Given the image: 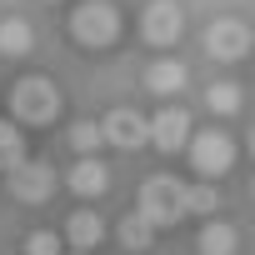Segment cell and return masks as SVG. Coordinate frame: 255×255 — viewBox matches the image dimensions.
I'll return each mask as SVG.
<instances>
[{
    "label": "cell",
    "mask_w": 255,
    "mask_h": 255,
    "mask_svg": "<svg viewBox=\"0 0 255 255\" xmlns=\"http://www.w3.org/2000/svg\"><path fill=\"white\" fill-rule=\"evenodd\" d=\"M10 115L25 120V125L55 120V115H60V90H55V80H45V75L15 80V90H10Z\"/></svg>",
    "instance_id": "cell-2"
},
{
    "label": "cell",
    "mask_w": 255,
    "mask_h": 255,
    "mask_svg": "<svg viewBox=\"0 0 255 255\" xmlns=\"http://www.w3.org/2000/svg\"><path fill=\"white\" fill-rule=\"evenodd\" d=\"M215 210H220V190L215 185H205V180L185 185V215H215Z\"/></svg>",
    "instance_id": "cell-16"
},
{
    "label": "cell",
    "mask_w": 255,
    "mask_h": 255,
    "mask_svg": "<svg viewBox=\"0 0 255 255\" xmlns=\"http://www.w3.org/2000/svg\"><path fill=\"white\" fill-rule=\"evenodd\" d=\"M190 165H195V175H205V185H210V180H220V175L235 165V140H230V135H220V130L195 135V140H190Z\"/></svg>",
    "instance_id": "cell-4"
},
{
    "label": "cell",
    "mask_w": 255,
    "mask_h": 255,
    "mask_svg": "<svg viewBox=\"0 0 255 255\" xmlns=\"http://www.w3.org/2000/svg\"><path fill=\"white\" fill-rule=\"evenodd\" d=\"M140 30L150 45H175L185 35V10L175 5V0H150L145 15H140Z\"/></svg>",
    "instance_id": "cell-6"
},
{
    "label": "cell",
    "mask_w": 255,
    "mask_h": 255,
    "mask_svg": "<svg viewBox=\"0 0 255 255\" xmlns=\"http://www.w3.org/2000/svg\"><path fill=\"white\" fill-rule=\"evenodd\" d=\"M20 160H25V135H20V125H15V120H0V170L10 175Z\"/></svg>",
    "instance_id": "cell-15"
},
{
    "label": "cell",
    "mask_w": 255,
    "mask_h": 255,
    "mask_svg": "<svg viewBox=\"0 0 255 255\" xmlns=\"http://www.w3.org/2000/svg\"><path fill=\"white\" fill-rule=\"evenodd\" d=\"M100 135H105V145L140 150V145H145V115H140V110H130V105H120V110H110V115H105Z\"/></svg>",
    "instance_id": "cell-9"
},
{
    "label": "cell",
    "mask_w": 255,
    "mask_h": 255,
    "mask_svg": "<svg viewBox=\"0 0 255 255\" xmlns=\"http://www.w3.org/2000/svg\"><path fill=\"white\" fill-rule=\"evenodd\" d=\"M75 255H85V250H75Z\"/></svg>",
    "instance_id": "cell-21"
},
{
    "label": "cell",
    "mask_w": 255,
    "mask_h": 255,
    "mask_svg": "<svg viewBox=\"0 0 255 255\" xmlns=\"http://www.w3.org/2000/svg\"><path fill=\"white\" fill-rule=\"evenodd\" d=\"M70 145L80 150V160H95V150L105 145V135H100L95 120H75V125H70Z\"/></svg>",
    "instance_id": "cell-17"
},
{
    "label": "cell",
    "mask_w": 255,
    "mask_h": 255,
    "mask_svg": "<svg viewBox=\"0 0 255 255\" xmlns=\"http://www.w3.org/2000/svg\"><path fill=\"white\" fill-rule=\"evenodd\" d=\"M145 85H150V95H180L185 90V65L180 60H155L150 70H145Z\"/></svg>",
    "instance_id": "cell-11"
},
{
    "label": "cell",
    "mask_w": 255,
    "mask_h": 255,
    "mask_svg": "<svg viewBox=\"0 0 255 255\" xmlns=\"http://www.w3.org/2000/svg\"><path fill=\"white\" fill-rule=\"evenodd\" d=\"M65 235H70V245H75V250H85V255H90V250L100 245L105 225H100V215H95V210H75V215H70V225H65Z\"/></svg>",
    "instance_id": "cell-12"
},
{
    "label": "cell",
    "mask_w": 255,
    "mask_h": 255,
    "mask_svg": "<svg viewBox=\"0 0 255 255\" xmlns=\"http://www.w3.org/2000/svg\"><path fill=\"white\" fill-rule=\"evenodd\" d=\"M135 215H140L150 230L185 220V185H180L175 175H150V180L140 185V210H135Z\"/></svg>",
    "instance_id": "cell-1"
},
{
    "label": "cell",
    "mask_w": 255,
    "mask_h": 255,
    "mask_svg": "<svg viewBox=\"0 0 255 255\" xmlns=\"http://www.w3.org/2000/svg\"><path fill=\"white\" fill-rule=\"evenodd\" d=\"M205 105H210L215 115H235V110H240V85H230V80L210 85V90H205Z\"/></svg>",
    "instance_id": "cell-19"
},
{
    "label": "cell",
    "mask_w": 255,
    "mask_h": 255,
    "mask_svg": "<svg viewBox=\"0 0 255 255\" xmlns=\"http://www.w3.org/2000/svg\"><path fill=\"white\" fill-rule=\"evenodd\" d=\"M145 140H150L155 150H180V145L190 140V115H185L180 105H165L155 120H145Z\"/></svg>",
    "instance_id": "cell-8"
},
{
    "label": "cell",
    "mask_w": 255,
    "mask_h": 255,
    "mask_svg": "<svg viewBox=\"0 0 255 255\" xmlns=\"http://www.w3.org/2000/svg\"><path fill=\"white\" fill-rule=\"evenodd\" d=\"M25 255H60V240H55V230H35V235L25 240Z\"/></svg>",
    "instance_id": "cell-20"
},
{
    "label": "cell",
    "mask_w": 255,
    "mask_h": 255,
    "mask_svg": "<svg viewBox=\"0 0 255 255\" xmlns=\"http://www.w3.org/2000/svg\"><path fill=\"white\" fill-rule=\"evenodd\" d=\"M70 35H75V45H85V50H105V45L120 35L115 5H110V0H80L75 15H70Z\"/></svg>",
    "instance_id": "cell-3"
},
{
    "label": "cell",
    "mask_w": 255,
    "mask_h": 255,
    "mask_svg": "<svg viewBox=\"0 0 255 255\" xmlns=\"http://www.w3.org/2000/svg\"><path fill=\"white\" fill-rule=\"evenodd\" d=\"M195 250H200V255H235V230H230L225 220H205Z\"/></svg>",
    "instance_id": "cell-14"
},
{
    "label": "cell",
    "mask_w": 255,
    "mask_h": 255,
    "mask_svg": "<svg viewBox=\"0 0 255 255\" xmlns=\"http://www.w3.org/2000/svg\"><path fill=\"white\" fill-rule=\"evenodd\" d=\"M10 195L15 200H25V205H40V200H50L55 195V170L45 165V160H20L15 170H10Z\"/></svg>",
    "instance_id": "cell-5"
},
{
    "label": "cell",
    "mask_w": 255,
    "mask_h": 255,
    "mask_svg": "<svg viewBox=\"0 0 255 255\" xmlns=\"http://www.w3.org/2000/svg\"><path fill=\"white\" fill-rule=\"evenodd\" d=\"M120 245H125V250H150V245H155V230H150L140 215H125V220H120Z\"/></svg>",
    "instance_id": "cell-18"
},
{
    "label": "cell",
    "mask_w": 255,
    "mask_h": 255,
    "mask_svg": "<svg viewBox=\"0 0 255 255\" xmlns=\"http://www.w3.org/2000/svg\"><path fill=\"white\" fill-rule=\"evenodd\" d=\"M30 45H35V35H30V25L25 20H0V55L5 60H25L30 55Z\"/></svg>",
    "instance_id": "cell-13"
},
{
    "label": "cell",
    "mask_w": 255,
    "mask_h": 255,
    "mask_svg": "<svg viewBox=\"0 0 255 255\" xmlns=\"http://www.w3.org/2000/svg\"><path fill=\"white\" fill-rule=\"evenodd\" d=\"M65 180H70V190H75V195H85V200H95V195H105V190H110V170H105L100 160H75V170H70Z\"/></svg>",
    "instance_id": "cell-10"
},
{
    "label": "cell",
    "mask_w": 255,
    "mask_h": 255,
    "mask_svg": "<svg viewBox=\"0 0 255 255\" xmlns=\"http://www.w3.org/2000/svg\"><path fill=\"white\" fill-rule=\"evenodd\" d=\"M205 50H210L215 60H245V50H250V25L235 20V15L215 20V25L205 30Z\"/></svg>",
    "instance_id": "cell-7"
}]
</instances>
